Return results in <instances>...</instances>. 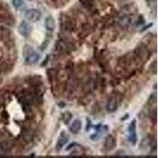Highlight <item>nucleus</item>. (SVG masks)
I'll use <instances>...</instances> for the list:
<instances>
[{"label":"nucleus","instance_id":"nucleus-1","mask_svg":"<svg viewBox=\"0 0 158 158\" xmlns=\"http://www.w3.org/2000/svg\"><path fill=\"white\" fill-rule=\"evenodd\" d=\"M22 56L25 63L28 65H33L38 62L40 56L36 50L29 44L24 45L22 48Z\"/></svg>","mask_w":158,"mask_h":158},{"label":"nucleus","instance_id":"nucleus-2","mask_svg":"<svg viewBox=\"0 0 158 158\" xmlns=\"http://www.w3.org/2000/svg\"><path fill=\"white\" fill-rule=\"evenodd\" d=\"M41 12L37 9H29L25 12V17L27 21L35 23L41 18Z\"/></svg>","mask_w":158,"mask_h":158},{"label":"nucleus","instance_id":"nucleus-3","mask_svg":"<svg viewBox=\"0 0 158 158\" xmlns=\"http://www.w3.org/2000/svg\"><path fill=\"white\" fill-rule=\"evenodd\" d=\"M18 33L24 37H27L30 35L31 31H32V28L29 24L26 22V21H21V24L18 26Z\"/></svg>","mask_w":158,"mask_h":158},{"label":"nucleus","instance_id":"nucleus-4","mask_svg":"<svg viewBox=\"0 0 158 158\" xmlns=\"http://www.w3.org/2000/svg\"><path fill=\"white\" fill-rule=\"evenodd\" d=\"M129 132V140L132 144L135 145L137 142V134H136V122L135 120L132 121L128 127Z\"/></svg>","mask_w":158,"mask_h":158},{"label":"nucleus","instance_id":"nucleus-5","mask_svg":"<svg viewBox=\"0 0 158 158\" xmlns=\"http://www.w3.org/2000/svg\"><path fill=\"white\" fill-rule=\"evenodd\" d=\"M115 145V139L112 135H108L104 141V148L107 150H111Z\"/></svg>","mask_w":158,"mask_h":158},{"label":"nucleus","instance_id":"nucleus-6","mask_svg":"<svg viewBox=\"0 0 158 158\" xmlns=\"http://www.w3.org/2000/svg\"><path fill=\"white\" fill-rule=\"evenodd\" d=\"M45 27L47 30L52 32L56 27V21L52 16H48L45 20Z\"/></svg>","mask_w":158,"mask_h":158},{"label":"nucleus","instance_id":"nucleus-7","mask_svg":"<svg viewBox=\"0 0 158 158\" xmlns=\"http://www.w3.org/2000/svg\"><path fill=\"white\" fill-rule=\"evenodd\" d=\"M81 128H82V122L79 119H75L71 123L70 127V131L73 134H78L80 131Z\"/></svg>","mask_w":158,"mask_h":158},{"label":"nucleus","instance_id":"nucleus-8","mask_svg":"<svg viewBox=\"0 0 158 158\" xmlns=\"http://www.w3.org/2000/svg\"><path fill=\"white\" fill-rule=\"evenodd\" d=\"M118 108V103L116 99L112 97L108 100V104H107V110L108 112H114L116 111V109Z\"/></svg>","mask_w":158,"mask_h":158},{"label":"nucleus","instance_id":"nucleus-9","mask_svg":"<svg viewBox=\"0 0 158 158\" xmlns=\"http://www.w3.org/2000/svg\"><path fill=\"white\" fill-rule=\"evenodd\" d=\"M131 22V17L128 15H124V16L121 17L118 21V25L123 27V28L128 26Z\"/></svg>","mask_w":158,"mask_h":158},{"label":"nucleus","instance_id":"nucleus-10","mask_svg":"<svg viewBox=\"0 0 158 158\" xmlns=\"http://www.w3.org/2000/svg\"><path fill=\"white\" fill-rule=\"evenodd\" d=\"M13 148V143L10 140H3L0 142V149L3 151H10Z\"/></svg>","mask_w":158,"mask_h":158},{"label":"nucleus","instance_id":"nucleus-11","mask_svg":"<svg viewBox=\"0 0 158 158\" xmlns=\"http://www.w3.org/2000/svg\"><path fill=\"white\" fill-rule=\"evenodd\" d=\"M67 140H68V138L66 137V135H64V133H63V135H62L60 137H59V140L57 141V144H56V149H58V150H60L61 149L63 148L64 145H66V142H67Z\"/></svg>","mask_w":158,"mask_h":158},{"label":"nucleus","instance_id":"nucleus-12","mask_svg":"<svg viewBox=\"0 0 158 158\" xmlns=\"http://www.w3.org/2000/svg\"><path fill=\"white\" fill-rule=\"evenodd\" d=\"M12 4L17 10H23L25 8V3L24 0H12Z\"/></svg>","mask_w":158,"mask_h":158},{"label":"nucleus","instance_id":"nucleus-13","mask_svg":"<svg viewBox=\"0 0 158 158\" xmlns=\"http://www.w3.org/2000/svg\"><path fill=\"white\" fill-rule=\"evenodd\" d=\"M80 2L83 7L87 9H89L92 7V0H80Z\"/></svg>","mask_w":158,"mask_h":158},{"label":"nucleus","instance_id":"nucleus-14","mask_svg":"<svg viewBox=\"0 0 158 158\" xmlns=\"http://www.w3.org/2000/svg\"><path fill=\"white\" fill-rule=\"evenodd\" d=\"M71 116H72V115H71V114H70V113H69V112H66V113L63 115V121H65V119H66V118H67V119H66V123H67L69 122L70 120Z\"/></svg>","mask_w":158,"mask_h":158},{"label":"nucleus","instance_id":"nucleus-15","mask_svg":"<svg viewBox=\"0 0 158 158\" xmlns=\"http://www.w3.org/2000/svg\"><path fill=\"white\" fill-rule=\"evenodd\" d=\"M147 2H154V1H156V0H146Z\"/></svg>","mask_w":158,"mask_h":158},{"label":"nucleus","instance_id":"nucleus-16","mask_svg":"<svg viewBox=\"0 0 158 158\" xmlns=\"http://www.w3.org/2000/svg\"><path fill=\"white\" fill-rule=\"evenodd\" d=\"M29 1H31V0H29Z\"/></svg>","mask_w":158,"mask_h":158}]
</instances>
